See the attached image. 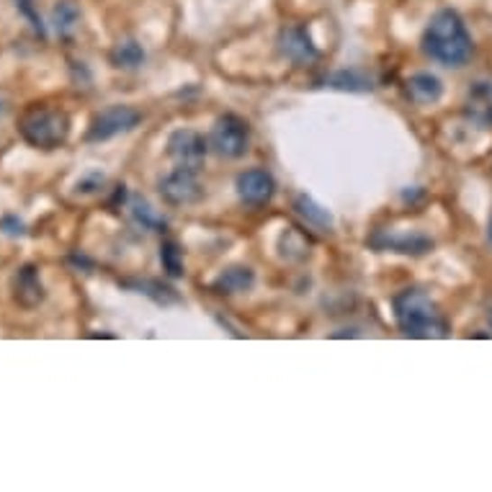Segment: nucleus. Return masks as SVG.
<instances>
[{
	"instance_id": "f257e3e1",
	"label": "nucleus",
	"mask_w": 492,
	"mask_h": 492,
	"mask_svg": "<svg viewBox=\"0 0 492 492\" xmlns=\"http://www.w3.org/2000/svg\"><path fill=\"white\" fill-rule=\"evenodd\" d=\"M423 50L431 59L446 68H461L472 57V37L467 32L464 19L454 8H441L433 19L428 21L423 34Z\"/></svg>"
},
{
	"instance_id": "f03ea898",
	"label": "nucleus",
	"mask_w": 492,
	"mask_h": 492,
	"mask_svg": "<svg viewBox=\"0 0 492 492\" xmlns=\"http://www.w3.org/2000/svg\"><path fill=\"white\" fill-rule=\"evenodd\" d=\"M395 320L407 338H443L446 320L433 305V299L420 289H405L395 296Z\"/></svg>"
},
{
	"instance_id": "7ed1b4c3",
	"label": "nucleus",
	"mask_w": 492,
	"mask_h": 492,
	"mask_svg": "<svg viewBox=\"0 0 492 492\" xmlns=\"http://www.w3.org/2000/svg\"><path fill=\"white\" fill-rule=\"evenodd\" d=\"M19 132L32 147L57 150L70 137V116L55 106H29L21 114Z\"/></svg>"
},
{
	"instance_id": "20e7f679",
	"label": "nucleus",
	"mask_w": 492,
	"mask_h": 492,
	"mask_svg": "<svg viewBox=\"0 0 492 492\" xmlns=\"http://www.w3.org/2000/svg\"><path fill=\"white\" fill-rule=\"evenodd\" d=\"M248 145H251L248 122L235 116V114L219 116L214 127H212V134H209V147L217 152L219 158L237 160V158H242L248 152Z\"/></svg>"
},
{
	"instance_id": "39448f33",
	"label": "nucleus",
	"mask_w": 492,
	"mask_h": 492,
	"mask_svg": "<svg viewBox=\"0 0 492 492\" xmlns=\"http://www.w3.org/2000/svg\"><path fill=\"white\" fill-rule=\"evenodd\" d=\"M140 122H142V114L134 106L116 104V106H109V109H104L101 114L93 116L91 127L86 132V140L88 142H106V140H114L119 134L132 132Z\"/></svg>"
},
{
	"instance_id": "423d86ee",
	"label": "nucleus",
	"mask_w": 492,
	"mask_h": 492,
	"mask_svg": "<svg viewBox=\"0 0 492 492\" xmlns=\"http://www.w3.org/2000/svg\"><path fill=\"white\" fill-rule=\"evenodd\" d=\"M160 196L173 206H188L196 204L204 196V186L196 178V170L188 168H176L160 181Z\"/></svg>"
},
{
	"instance_id": "0eeeda50",
	"label": "nucleus",
	"mask_w": 492,
	"mask_h": 492,
	"mask_svg": "<svg viewBox=\"0 0 492 492\" xmlns=\"http://www.w3.org/2000/svg\"><path fill=\"white\" fill-rule=\"evenodd\" d=\"M168 155L178 168L199 170L204 165V158H206V142L194 129H178L168 140Z\"/></svg>"
},
{
	"instance_id": "6e6552de",
	"label": "nucleus",
	"mask_w": 492,
	"mask_h": 492,
	"mask_svg": "<svg viewBox=\"0 0 492 492\" xmlns=\"http://www.w3.org/2000/svg\"><path fill=\"white\" fill-rule=\"evenodd\" d=\"M371 245L379 251H392V253H402V256H423L428 251H433V240L423 232H397V230H384L379 235L371 237Z\"/></svg>"
},
{
	"instance_id": "1a4fd4ad",
	"label": "nucleus",
	"mask_w": 492,
	"mask_h": 492,
	"mask_svg": "<svg viewBox=\"0 0 492 492\" xmlns=\"http://www.w3.org/2000/svg\"><path fill=\"white\" fill-rule=\"evenodd\" d=\"M274 194L276 181L269 170L253 168V170H245L237 176V196L248 206H263L274 199Z\"/></svg>"
},
{
	"instance_id": "9d476101",
	"label": "nucleus",
	"mask_w": 492,
	"mask_h": 492,
	"mask_svg": "<svg viewBox=\"0 0 492 492\" xmlns=\"http://www.w3.org/2000/svg\"><path fill=\"white\" fill-rule=\"evenodd\" d=\"M278 50H281V55L287 57L289 62L299 65V68L317 62V57H320L305 26H287V29H281Z\"/></svg>"
},
{
	"instance_id": "9b49d317",
	"label": "nucleus",
	"mask_w": 492,
	"mask_h": 492,
	"mask_svg": "<svg viewBox=\"0 0 492 492\" xmlns=\"http://www.w3.org/2000/svg\"><path fill=\"white\" fill-rule=\"evenodd\" d=\"M464 116L474 127L492 129V83L487 80L474 83L464 101Z\"/></svg>"
},
{
	"instance_id": "f8f14e48",
	"label": "nucleus",
	"mask_w": 492,
	"mask_h": 492,
	"mask_svg": "<svg viewBox=\"0 0 492 492\" xmlns=\"http://www.w3.org/2000/svg\"><path fill=\"white\" fill-rule=\"evenodd\" d=\"M11 289H14V299L19 302L21 307L34 310L37 305H41V299H44V284H41V278H39L37 266H34V263L21 266L19 271H16V276H14Z\"/></svg>"
},
{
	"instance_id": "ddd939ff",
	"label": "nucleus",
	"mask_w": 492,
	"mask_h": 492,
	"mask_svg": "<svg viewBox=\"0 0 492 492\" xmlns=\"http://www.w3.org/2000/svg\"><path fill=\"white\" fill-rule=\"evenodd\" d=\"M405 91H407L413 104H418V106H431V104H436L438 98L443 96V83L438 80L436 75L418 73L413 75V77H407Z\"/></svg>"
},
{
	"instance_id": "4468645a",
	"label": "nucleus",
	"mask_w": 492,
	"mask_h": 492,
	"mask_svg": "<svg viewBox=\"0 0 492 492\" xmlns=\"http://www.w3.org/2000/svg\"><path fill=\"white\" fill-rule=\"evenodd\" d=\"M253 284H256V274H253L248 266H232V269H224V271L214 278L212 289L217 294L232 296V294H242L248 292V289H253Z\"/></svg>"
},
{
	"instance_id": "2eb2a0df",
	"label": "nucleus",
	"mask_w": 492,
	"mask_h": 492,
	"mask_svg": "<svg viewBox=\"0 0 492 492\" xmlns=\"http://www.w3.org/2000/svg\"><path fill=\"white\" fill-rule=\"evenodd\" d=\"M294 209H296V214L305 219L307 224L317 227V230H330L333 227V214H330L325 206H320L312 196H307V194H299L294 199Z\"/></svg>"
},
{
	"instance_id": "dca6fc26",
	"label": "nucleus",
	"mask_w": 492,
	"mask_h": 492,
	"mask_svg": "<svg viewBox=\"0 0 492 492\" xmlns=\"http://www.w3.org/2000/svg\"><path fill=\"white\" fill-rule=\"evenodd\" d=\"M330 88H335V91H348V93H369L374 88V80L369 77L361 70H338V73H333L325 80Z\"/></svg>"
},
{
	"instance_id": "f3484780",
	"label": "nucleus",
	"mask_w": 492,
	"mask_h": 492,
	"mask_svg": "<svg viewBox=\"0 0 492 492\" xmlns=\"http://www.w3.org/2000/svg\"><path fill=\"white\" fill-rule=\"evenodd\" d=\"M111 62H114V68L134 70V68H140V65L145 62V50H142V44H140V41H134V39H124V41H119V44L114 47V52H111Z\"/></svg>"
},
{
	"instance_id": "a211bd4d",
	"label": "nucleus",
	"mask_w": 492,
	"mask_h": 492,
	"mask_svg": "<svg viewBox=\"0 0 492 492\" xmlns=\"http://www.w3.org/2000/svg\"><path fill=\"white\" fill-rule=\"evenodd\" d=\"M77 21H80V11L73 0H59L52 11V23H55L57 34L59 37H70L75 29H77Z\"/></svg>"
},
{
	"instance_id": "6ab92c4d",
	"label": "nucleus",
	"mask_w": 492,
	"mask_h": 492,
	"mask_svg": "<svg viewBox=\"0 0 492 492\" xmlns=\"http://www.w3.org/2000/svg\"><path fill=\"white\" fill-rule=\"evenodd\" d=\"M129 209H132V217L140 227H145L150 232H163L165 230V219L145 199H132Z\"/></svg>"
},
{
	"instance_id": "aec40b11",
	"label": "nucleus",
	"mask_w": 492,
	"mask_h": 492,
	"mask_svg": "<svg viewBox=\"0 0 492 492\" xmlns=\"http://www.w3.org/2000/svg\"><path fill=\"white\" fill-rule=\"evenodd\" d=\"M160 263H163L165 274L173 276V278H181L183 271V251L173 242V240H165L160 245Z\"/></svg>"
},
{
	"instance_id": "412c9836",
	"label": "nucleus",
	"mask_w": 492,
	"mask_h": 492,
	"mask_svg": "<svg viewBox=\"0 0 492 492\" xmlns=\"http://www.w3.org/2000/svg\"><path fill=\"white\" fill-rule=\"evenodd\" d=\"M16 5H19V11L26 16V19L32 21V26L37 29L39 34L44 37V23L37 16V11H34V0H16Z\"/></svg>"
},
{
	"instance_id": "4be33fe9",
	"label": "nucleus",
	"mask_w": 492,
	"mask_h": 492,
	"mask_svg": "<svg viewBox=\"0 0 492 492\" xmlns=\"http://www.w3.org/2000/svg\"><path fill=\"white\" fill-rule=\"evenodd\" d=\"M101 183H104V176H101V173H91L88 178L77 181V191H80V194H91L96 188H101Z\"/></svg>"
},
{
	"instance_id": "5701e85b",
	"label": "nucleus",
	"mask_w": 492,
	"mask_h": 492,
	"mask_svg": "<svg viewBox=\"0 0 492 492\" xmlns=\"http://www.w3.org/2000/svg\"><path fill=\"white\" fill-rule=\"evenodd\" d=\"M0 230L5 235H23V224L16 217H3L0 219Z\"/></svg>"
},
{
	"instance_id": "b1692460",
	"label": "nucleus",
	"mask_w": 492,
	"mask_h": 492,
	"mask_svg": "<svg viewBox=\"0 0 492 492\" xmlns=\"http://www.w3.org/2000/svg\"><path fill=\"white\" fill-rule=\"evenodd\" d=\"M490 242H492V217H490Z\"/></svg>"
},
{
	"instance_id": "393cba45",
	"label": "nucleus",
	"mask_w": 492,
	"mask_h": 492,
	"mask_svg": "<svg viewBox=\"0 0 492 492\" xmlns=\"http://www.w3.org/2000/svg\"><path fill=\"white\" fill-rule=\"evenodd\" d=\"M490 325H492V310H490Z\"/></svg>"
}]
</instances>
